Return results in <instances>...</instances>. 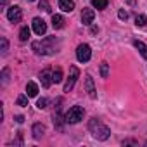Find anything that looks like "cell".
<instances>
[{"mask_svg": "<svg viewBox=\"0 0 147 147\" xmlns=\"http://www.w3.org/2000/svg\"><path fill=\"white\" fill-rule=\"evenodd\" d=\"M88 128H90L92 135H94L97 140H107V138H109V135H111V130H109L106 125H102L99 119H95V118L90 121Z\"/></svg>", "mask_w": 147, "mask_h": 147, "instance_id": "obj_1", "label": "cell"}, {"mask_svg": "<svg viewBox=\"0 0 147 147\" xmlns=\"http://www.w3.org/2000/svg\"><path fill=\"white\" fill-rule=\"evenodd\" d=\"M54 38H45L42 42H33V50L38 55H47V54H54L55 47H54Z\"/></svg>", "mask_w": 147, "mask_h": 147, "instance_id": "obj_2", "label": "cell"}, {"mask_svg": "<svg viewBox=\"0 0 147 147\" xmlns=\"http://www.w3.org/2000/svg\"><path fill=\"white\" fill-rule=\"evenodd\" d=\"M83 116H85V111H83L82 106H73V107H69V111L64 114V121L69 123V125H76V123H80V121L83 119Z\"/></svg>", "mask_w": 147, "mask_h": 147, "instance_id": "obj_3", "label": "cell"}, {"mask_svg": "<svg viewBox=\"0 0 147 147\" xmlns=\"http://www.w3.org/2000/svg\"><path fill=\"white\" fill-rule=\"evenodd\" d=\"M78 76H80L78 67H76V66H71V69H69V76H67V80H66V83H64V92L73 90V87H75V83H76Z\"/></svg>", "mask_w": 147, "mask_h": 147, "instance_id": "obj_4", "label": "cell"}, {"mask_svg": "<svg viewBox=\"0 0 147 147\" xmlns=\"http://www.w3.org/2000/svg\"><path fill=\"white\" fill-rule=\"evenodd\" d=\"M90 57H92V49H90V45H87V43L78 45V49H76V59H78L80 62H88Z\"/></svg>", "mask_w": 147, "mask_h": 147, "instance_id": "obj_5", "label": "cell"}, {"mask_svg": "<svg viewBox=\"0 0 147 147\" xmlns=\"http://www.w3.org/2000/svg\"><path fill=\"white\" fill-rule=\"evenodd\" d=\"M21 18H23V12H21V9L18 5H12V7L7 9V19L11 23H19Z\"/></svg>", "mask_w": 147, "mask_h": 147, "instance_id": "obj_6", "label": "cell"}, {"mask_svg": "<svg viewBox=\"0 0 147 147\" xmlns=\"http://www.w3.org/2000/svg\"><path fill=\"white\" fill-rule=\"evenodd\" d=\"M31 26H33V31H35L38 36L45 35V31H47V23H45L42 18H35L33 23H31Z\"/></svg>", "mask_w": 147, "mask_h": 147, "instance_id": "obj_7", "label": "cell"}, {"mask_svg": "<svg viewBox=\"0 0 147 147\" xmlns=\"http://www.w3.org/2000/svg\"><path fill=\"white\" fill-rule=\"evenodd\" d=\"M94 19H95L94 9H83V12H82V23H83L85 26H90V24L94 23Z\"/></svg>", "mask_w": 147, "mask_h": 147, "instance_id": "obj_8", "label": "cell"}, {"mask_svg": "<svg viewBox=\"0 0 147 147\" xmlns=\"http://www.w3.org/2000/svg\"><path fill=\"white\" fill-rule=\"evenodd\" d=\"M40 80H42V87H45V88H49L52 83H54V78H52V73L49 71V69H45L42 75H40Z\"/></svg>", "mask_w": 147, "mask_h": 147, "instance_id": "obj_9", "label": "cell"}, {"mask_svg": "<svg viewBox=\"0 0 147 147\" xmlns=\"http://www.w3.org/2000/svg\"><path fill=\"white\" fill-rule=\"evenodd\" d=\"M59 9L62 12H71L75 9V0H59Z\"/></svg>", "mask_w": 147, "mask_h": 147, "instance_id": "obj_10", "label": "cell"}, {"mask_svg": "<svg viewBox=\"0 0 147 147\" xmlns=\"http://www.w3.org/2000/svg\"><path fill=\"white\" fill-rule=\"evenodd\" d=\"M85 88H87V92H88V95L94 99L97 94H95V87H94V78L90 76V75H87V78H85Z\"/></svg>", "mask_w": 147, "mask_h": 147, "instance_id": "obj_11", "label": "cell"}, {"mask_svg": "<svg viewBox=\"0 0 147 147\" xmlns=\"http://www.w3.org/2000/svg\"><path fill=\"white\" fill-rule=\"evenodd\" d=\"M31 131H33V138L38 140V138L43 137V133H45V126H43L42 123H35L33 128H31Z\"/></svg>", "mask_w": 147, "mask_h": 147, "instance_id": "obj_12", "label": "cell"}, {"mask_svg": "<svg viewBox=\"0 0 147 147\" xmlns=\"http://www.w3.org/2000/svg\"><path fill=\"white\" fill-rule=\"evenodd\" d=\"M26 94H28V97H36V95H38V85H36L35 82H28V85H26Z\"/></svg>", "mask_w": 147, "mask_h": 147, "instance_id": "obj_13", "label": "cell"}, {"mask_svg": "<svg viewBox=\"0 0 147 147\" xmlns=\"http://www.w3.org/2000/svg\"><path fill=\"white\" fill-rule=\"evenodd\" d=\"M133 45H135V49L140 52V55L147 61V45H145L144 42H140V40H135V42H133Z\"/></svg>", "mask_w": 147, "mask_h": 147, "instance_id": "obj_14", "label": "cell"}, {"mask_svg": "<svg viewBox=\"0 0 147 147\" xmlns=\"http://www.w3.org/2000/svg\"><path fill=\"white\" fill-rule=\"evenodd\" d=\"M52 26H54L55 30H61V28L64 26V18H62L61 14H54V16H52Z\"/></svg>", "mask_w": 147, "mask_h": 147, "instance_id": "obj_15", "label": "cell"}, {"mask_svg": "<svg viewBox=\"0 0 147 147\" xmlns=\"http://www.w3.org/2000/svg\"><path fill=\"white\" fill-rule=\"evenodd\" d=\"M30 33H31L30 28H28V26H23L21 31H19V40H21V42H26V40L30 38Z\"/></svg>", "mask_w": 147, "mask_h": 147, "instance_id": "obj_16", "label": "cell"}, {"mask_svg": "<svg viewBox=\"0 0 147 147\" xmlns=\"http://www.w3.org/2000/svg\"><path fill=\"white\" fill-rule=\"evenodd\" d=\"M92 5H94V9L102 11V9L107 7V0H92Z\"/></svg>", "mask_w": 147, "mask_h": 147, "instance_id": "obj_17", "label": "cell"}, {"mask_svg": "<svg viewBox=\"0 0 147 147\" xmlns=\"http://www.w3.org/2000/svg\"><path fill=\"white\" fill-rule=\"evenodd\" d=\"M52 78H54V83H61L62 82V69L57 67L54 73H52Z\"/></svg>", "mask_w": 147, "mask_h": 147, "instance_id": "obj_18", "label": "cell"}, {"mask_svg": "<svg viewBox=\"0 0 147 147\" xmlns=\"http://www.w3.org/2000/svg\"><path fill=\"white\" fill-rule=\"evenodd\" d=\"M135 24H137V26H140V28H144V26L147 24V18H145L144 14H138V16L135 18Z\"/></svg>", "mask_w": 147, "mask_h": 147, "instance_id": "obj_19", "label": "cell"}, {"mask_svg": "<svg viewBox=\"0 0 147 147\" xmlns=\"http://www.w3.org/2000/svg\"><path fill=\"white\" fill-rule=\"evenodd\" d=\"M100 76L107 78L109 76V64L107 62H100Z\"/></svg>", "mask_w": 147, "mask_h": 147, "instance_id": "obj_20", "label": "cell"}, {"mask_svg": "<svg viewBox=\"0 0 147 147\" xmlns=\"http://www.w3.org/2000/svg\"><path fill=\"white\" fill-rule=\"evenodd\" d=\"M16 104H18V106H23V107L28 106V94H26V95H19L18 100H16Z\"/></svg>", "mask_w": 147, "mask_h": 147, "instance_id": "obj_21", "label": "cell"}, {"mask_svg": "<svg viewBox=\"0 0 147 147\" xmlns=\"http://www.w3.org/2000/svg\"><path fill=\"white\" fill-rule=\"evenodd\" d=\"M47 104H49V99H45V97L38 99V102H36V106H38L40 109H45V107H47Z\"/></svg>", "mask_w": 147, "mask_h": 147, "instance_id": "obj_22", "label": "cell"}, {"mask_svg": "<svg viewBox=\"0 0 147 147\" xmlns=\"http://www.w3.org/2000/svg\"><path fill=\"white\" fill-rule=\"evenodd\" d=\"M118 18H119L121 21H126V19H128V12H126L125 9H119V12H118Z\"/></svg>", "mask_w": 147, "mask_h": 147, "instance_id": "obj_23", "label": "cell"}, {"mask_svg": "<svg viewBox=\"0 0 147 147\" xmlns=\"http://www.w3.org/2000/svg\"><path fill=\"white\" fill-rule=\"evenodd\" d=\"M7 82H9V69H7V67H5V69H4V71H2V83H4V85H5V83H7Z\"/></svg>", "mask_w": 147, "mask_h": 147, "instance_id": "obj_24", "label": "cell"}, {"mask_svg": "<svg viewBox=\"0 0 147 147\" xmlns=\"http://www.w3.org/2000/svg\"><path fill=\"white\" fill-rule=\"evenodd\" d=\"M40 9H43L45 12H49V11H50V7H49V2H47V0H40Z\"/></svg>", "mask_w": 147, "mask_h": 147, "instance_id": "obj_25", "label": "cell"}, {"mask_svg": "<svg viewBox=\"0 0 147 147\" xmlns=\"http://www.w3.org/2000/svg\"><path fill=\"white\" fill-rule=\"evenodd\" d=\"M7 49H9V45H7V40H5V38H2V54H4V55L7 54Z\"/></svg>", "mask_w": 147, "mask_h": 147, "instance_id": "obj_26", "label": "cell"}, {"mask_svg": "<svg viewBox=\"0 0 147 147\" xmlns=\"http://www.w3.org/2000/svg\"><path fill=\"white\" fill-rule=\"evenodd\" d=\"M16 121H18V123H23V121H24V116H21V114L16 116Z\"/></svg>", "mask_w": 147, "mask_h": 147, "instance_id": "obj_27", "label": "cell"}, {"mask_svg": "<svg viewBox=\"0 0 147 147\" xmlns=\"http://www.w3.org/2000/svg\"><path fill=\"white\" fill-rule=\"evenodd\" d=\"M2 4H4V5H5V4H7V0H2Z\"/></svg>", "mask_w": 147, "mask_h": 147, "instance_id": "obj_28", "label": "cell"}, {"mask_svg": "<svg viewBox=\"0 0 147 147\" xmlns=\"http://www.w3.org/2000/svg\"><path fill=\"white\" fill-rule=\"evenodd\" d=\"M30 2H33V0H30Z\"/></svg>", "mask_w": 147, "mask_h": 147, "instance_id": "obj_29", "label": "cell"}]
</instances>
